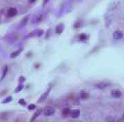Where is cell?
Listing matches in <instances>:
<instances>
[{"label":"cell","instance_id":"4fadbf2b","mask_svg":"<svg viewBox=\"0 0 124 124\" xmlns=\"http://www.w3.org/2000/svg\"><path fill=\"white\" fill-rule=\"evenodd\" d=\"M79 96H80V98L81 99H86L89 97V94L87 93V92H85V91H82L81 92L80 94H79Z\"/></svg>","mask_w":124,"mask_h":124},{"label":"cell","instance_id":"9c48e42d","mask_svg":"<svg viewBox=\"0 0 124 124\" xmlns=\"http://www.w3.org/2000/svg\"><path fill=\"white\" fill-rule=\"evenodd\" d=\"M64 30V24L63 23H60L58 26H57L56 28H55V31L57 34H61L62 32Z\"/></svg>","mask_w":124,"mask_h":124},{"label":"cell","instance_id":"7402d4cb","mask_svg":"<svg viewBox=\"0 0 124 124\" xmlns=\"http://www.w3.org/2000/svg\"><path fill=\"white\" fill-rule=\"evenodd\" d=\"M48 1H49V0H44V4H46L47 2H48Z\"/></svg>","mask_w":124,"mask_h":124},{"label":"cell","instance_id":"44dd1931","mask_svg":"<svg viewBox=\"0 0 124 124\" xmlns=\"http://www.w3.org/2000/svg\"><path fill=\"white\" fill-rule=\"evenodd\" d=\"M37 0H28V1L30 2V3H34V2H35Z\"/></svg>","mask_w":124,"mask_h":124},{"label":"cell","instance_id":"9a60e30c","mask_svg":"<svg viewBox=\"0 0 124 124\" xmlns=\"http://www.w3.org/2000/svg\"><path fill=\"white\" fill-rule=\"evenodd\" d=\"M88 39V36L86 34L83 33V34H81L79 35V40H80V41H85Z\"/></svg>","mask_w":124,"mask_h":124},{"label":"cell","instance_id":"7c38bea8","mask_svg":"<svg viewBox=\"0 0 124 124\" xmlns=\"http://www.w3.org/2000/svg\"><path fill=\"white\" fill-rule=\"evenodd\" d=\"M41 112H42V110L41 109H38L37 111H36V112H35V114L33 115V116L32 117V119H31V121H34V120H35L38 116L41 115Z\"/></svg>","mask_w":124,"mask_h":124},{"label":"cell","instance_id":"6da1fadb","mask_svg":"<svg viewBox=\"0 0 124 124\" xmlns=\"http://www.w3.org/2000/svg\"><path fill=\"white\" fill-rule=\"evenodd\" d=\"M51 90H52V87H49V88L47 89L46 91L39 97V99H38L37 102H38V103H41V102H43V101H45L47 99V97H48V95L50 94V93L51 92Z\"/></svg>","mask_w":124,"mask_h":124},{"label":"cell","instance_id":"ba28073f","mask_svg":"<svg viewBox=\"0 0 124 124\" xmlns=\"http://www.w3.org/2000/svg\"><path fill=\"white\" fill-rule=\"evenodd\" d=\"M70 116L73 119H77L79 116H80V110H73L71 111Z\"/></svg>","mask_w":124,"mask_h":124},{"label":"cell","instance_id":"8fae6325","mask_svg":"<svg viewBox=\"0 0 124 124\" xmlns=\"http://www.w3.org/2000/svg\"><path fill=\"white\" fill-rule=\"evenodd\" d=\"M8 68L7 66H5L3 68V71H2V75L1 77V79H0V81H2L4 78L6 77V76L7 75V73H8Z\"/></svg>","mask_w":124,"mask_h":124},{"label":"cell","instance_id":"30bf717a","mask_svg":"<svg viewBox=\"0 0 124 124\" xmlns=\"http://www.w3.org/2000/svg\"><path fill=\"white\" fill-rule=\"evenodd\" d=\"M9 116H10L9 112H3V113H1L0 114V120L1 121H7V119L9 118Z\"/></svg>","mask_w":124,"mask_h":124},{"label":"cell","instance_id":"5bb4252c","mask_svg":"<svg viewBox=\"0 0 124 124\" xmlns=\"http://www.w3.org/2000/svg\"><path fill=\"white\" fill-rule=\"evenodd\" d=\"M71 113V110L70 108H65L62 110V115L64 116H68L70 115Z\"/></svg>","mask_w":124,"mask_h":124},{"label":"cell","instance_id":"d6986e66","mask_svg":"<svg viewBox=\"0 0 124 124\" xmlns=\"http://www.w3.org/2000/svg\"><path fill=\"white\" fill-rule=\"evenodd\" d=\"M36 108V105H35V104H33V103H31V105H29L28 106V109L29 110H35V109Z\"/></svg>","mask_w":124,"mask_h":124},{"label":"cell","instance_id":"ac0fdd59","mask_svg":"<svg viewBox=\"0 0 124 124\" xmlns=\"http://www.w3.org/2000/svg\"><path fill=\"white\" fill-rule=\"evenodd\" d=\"M18 103H19L20 105H22V106H26V101H25L23 99H19V101H18Z\"/></svg>","mask_w":124,"mask_h":124},{"label":"cell","instance_id":"52a82bcc","mask_svg":"<svg viewBox=\"0 0 124 124\" xmlns=\"http://www.w3.org/2000/svg\"><path fill=\"white\" fill-rule=\"evenodd\" d=\"M22 50H23V48H20L19 49H18V50H17L15 52L12 53L10 54V57L12 58V59H13V58H15L17 57H18L19 54H21V53L22 52Z\"/></svg>","mask_w":124,"mask_h":124},{"label":"cell","instance_id":"3957f363","mask_svg":"<svg viewBox=\"0 0 124 124\" xmlns=\"http://www.w3.org/2000/svg\"><path fill=\"white\" fill-rule=\"evenodd\" d=\"M111 85L110 83H108V82H99L95 84V87L99 88V89H105L107 87H109L110 85Z\"/></svg>","mask_w":124,"mask_h":124},{"label":"cell","instance_id":"5b68a950","mask_svg":"<svg viewBox=\"0 0 124 124\" xmlns=\"http://www.w3.org/2000/svg\"><path fill=\"white\" fill-rule=\"evenodd\" d=\"M7 14L9 17H15L17 15V10L15 8H10L8 10V12H7Z\"/></svg>","mask_w":124,"mask_h":124},{"label":"cell","instance_id":"ffe728a7","mask_svg":"<svg viewBox=\"0 0 124 124\" xmlns=\"http://www.w3.org/2000/svg\"><path fill=\"white\" fill-rule=\"evenodd\" d=\"M25 81H26V78L23 76H21L19 78V84H23Z\"/></svg>","mask_w":124,"mask_h":124},{"label":"cell","instance_id":"7a4b0ae2","mask_svg":"<svg viewBox=\"0 0 124 124\" xmlns=\"http://www.w3.org/2000/svg\"><path fill=\"white\" fill-rule=\"evenodd\" d=\"M54 113H55V110L53 107H50V106L46 107L44 111V114L45 116H52L54 115Z\"/></svg>","mask_w":124,"mask_h":124},{"label":"cell","instance_id":"2e32d148","mask_svg":"<svg viewBox=\"0 0 124 124\" xmlns=\"http://www.w3.org/2000/svg\"><path fill=\"white\" fill-rule=\"evenodd\" d=\"M23 87H24V85H23L22 84H19V85H18V86L15 88V93H19V92H21V91L22 90V89L23 88Z\"/></svg>","mask_w":124,"mask_h":124},{"label":"cell","instance_id":"e0dca14e","mask_svg":"<svg viewBox=\"0 0 124 124\" xmlns=\"http://www.w3.org/2000/svg\"><path fill=\"white\" fill-rule=\"evenodd\" d=\"M13 100V98H12V96H8L6 98H5L3 101H1V103H4V104H6V103H10V101Z\"/></svg>","mask_w":124,"mask_h":124},{"label":"cell","instance_id":"8992f818","mask_svg":"<svg viewBox=\"0 0 124 124\" xmlns=\"http://www.w3.org/2000/svg\"><path fill=\"white\" fill-rule=\"evenodd\" d=\"M111 94H112V96L113 97H115V98H119V97H121L122 93H121V92L119 90H118V89H115V90H112Z\"/></svg>","mask_w":124,"mask_h":124},{"label":"cell","instance_id":"277c9868","mask_svg":"<svg viewBox=\"0 0 124 124\" xmlns=\"http://www.w3.org/2000/svg\"><path fill=\"white\" fill-rule=\"evenodd\" d=\"M112 36H113V38L115 39H116V40H120V39H123V37H124V34H123V32H121V31H115V32H114Z\"/></svg>","mask_w":124,"mask_h":124}]
</instances>
